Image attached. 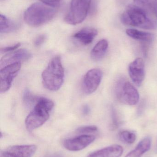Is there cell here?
Here are the masks:
<instances>
[{"label":"cell","mask_w":157,"mask_h":157,"mask_svg":"<svg viewBox=\"0 0 157 157\" xmlns=\"http://www.w3.org/2000/svg\"><path fill=\"white\" fill-rule=\"evenodd\" d=\"M54 103L47 98H39L34 108L26 118V128L31 132L43 125L49 119Z\"/></svg>","instance_id":"6da1fadb"},{"label":"cell","mask_w":157,"mask_h":157,"mask_svg":"<svg viewBox=\"0 0 157 157\" xmlns=\"http://www.w3.org/2000/svg\"><path fill=\"white\" fill-rule=\"evenodd\" d=\"M41 77L42 84L47 89L55 91L61 88L64 79L65 72L60 56H55L50 61Z\"/></svg>","instance_id":"7a4b0ae2"},{"label":"cell","mask_w":157,"mask_h":157,"mask_svg":"<svg viewBox=\"0 0 157 157\" xmlns=\"http://www.w3.org/2000/svg\"><path fill=\"white\" fill-rule=\"evenodd\" d=\"M120 19L122 23L126 25L147 29L157 28V24L147 17L146 10L134 4L126 7V11L121 15Z\"/></svg>","instance_id":"3957f363"},{"label":"cell","mask_w":157,"mask_h":157,"mask_svg":"<svg viewBox=\"0 0 157 157\" xmlns=\"http://www.w3.org/2000/svg\"><path fill=\"white\" fill-rule=\"evenodd\" d=\"M56 11L44 4H32L25 11L24 18L29 25L38 27L49 22L55 16Z\"/></svg>","instance_id":"277c9868"},{"label":"cell","mask_w":157,"mask_h":157,"mask_svg":"<svg viewBox=\"0 0 157 157\" xmlns=\"http://www.w3.org/2000/svg\"><path fill=\"white\" fill-rule=\"evenodd\" d=\"M116 98L120 102L129 105H134L139 100V92L135 87L123 77L119 78L114 88Z\"/></svg>","instance_id":"5b68a950"},{"label":"cell","mask_w":157,"mask_h":157,"mask_svg":"<svg viewBox=\"0 0 157 157\" xmlns=\"http://www.w3.org/2000/svg\"><path fill=\"white\" fill-rule=\"evenodd\" d=\"M91 0H72L65 21L71 25L82 23L87 16Z\"/></svg>","instance_id":"8992f818"},{"label":"cell","mask_w":157,"mask_h":157,"mask_svg":"<svg viewBox=\"0 0 157 157\" xmlns=\"http://www.w3.org/2000/svg\"><path fill=\"white\" fill-rule=\"evenodd\" d=\"M21 63L8 64L1 68L0 71V91L4 93L9 90L14 78L20 71Z\"/></svg>","instance_id":"52a82bcc"},{"label":"cell","mask_w":157,"mask_h":157,"mask_svg":"<svg viewBox=\"0 0 157 157\" xmlns=\"http://www.w3.org/2000/svg\"><path fill=\"white\" fill-rule=\"evenodd\" d=\"M103 74L99 69H93L87 72L83 79L82 87L85 94H91L94 93L98 88Z\"/></svg>","instance_id":"ba28073f"},{"label":"cell","mask_w":157,"mask_h":157,"mask_svg":"<svg viewBox=\"0 0 157 157\" xmlns=\"http://www.w3.org/2000/svg\"><path fill=\"white\" fill-rule=\"evenodd\" d=\"M96 139L95 136L91 134H82L65 140L64 146L71 151H79L84 149Z\"/></svg>","instance_id":"9c48e42d"},{"label":"cell","mask_w":157,"mask_h":157,"mask_svg":"<svg viewBox=\"0 0 157 157\" xmlns=\"http://www.w3.org/2000/svg\"><path fill=\"white\" fill-rule=\"evenodd\" d=\"M37 149L35 145L12 146L5 149L2 155L3 157H32Z\"/></svg>","instance_id":"30bf717a"},{"label":"cell","mask_w":157,"mask_h":157,"mask_svg":"<svg viewBox=\"0 0 157 157\" xmlns=\"http://www.w3.org/2000/svg\"><path fill=\"white\" fill-rule=\"evenodd\" d=\"M129 73L131 79L136 86H141L145 75L144 61L142 58H137L129 65Z\"/></svg>","instance_id":"8fae6325"},{"label":"cell","mask_w":157,"mask_h":157,"mask_svg":"<svg viewBox=\"0 0 157 157\" xmlns=\"http://www.w3.org/2000/svg\"><path fill=\"white\" fill-rule=\"evenodd\" d=\"M31 57L32 55L31 53L25 49L9 52L1 59L0 61L1 69L8 64L28 60Z\"/></svg>","instance_id":"7c38bea8"},{"label":"cell","mask_w":157,"mask_h":157,"mask_svg":"<svg viewBox=\"0 0 157 157\" xmlns=\"http://www.w3.org/2000/svg\"><path fill=\"white\" fill-rule=\"evenodd\" d=\"M97 34L96 29L85 28L75 33L73 38L81 45L86 46L92 43Z\"/></svg>","instance_id":"4fadbf2b"},{"label":"cell","mask_w":157,"mask_h":157,"mask_svg":"<svg viewBox=\"0 0 157 157\" xmlns=\"http://www.w3.org/2000/svg\"><path fill=\"white\" fill-rule=\"evenodd\" d=\"M123 152L122 147L114 144L95 151L87 157H120Z\"/></svg>","instance_id":"5bb4252c"},{"label":"cell","mask_w":157,"mask_h":157,"mask_svg":"<svg viewBox=\"0 0 157 157\" xmlns=\"http://www.w3.org/2000/svg\"><path fill=\"white\" fill-rule=\"evenodd\" d=\"M152 140L150 137H146L142 140L137 146L125 157H141L151 148Z\"/></svg>","instance_id":"9a60e30c"},{"label":"cell","mask_w":157,"mask_h":157,"mask_svg":"<svg viewBox=\"0 0 157 157\" xmlns=\"http://www.w3.org/2000/svg\"><path fill=\"white\" fill-rule=\"evenodd\" d=\"M126 34L134 39L140 40L142 42L151 43L154 41L155 36L148 32L140 31L133 29H129L126 31Z\"/></svg>","instance_id":"2e32d148"},{"label":"cell","mask_w":157,"mask_h":157,"mask_svg":"<svg viewBox=\"0 0 157 157\" xmlns=\"http://www.w3.org/2000/svg\"><path fill=\"white\" fill-rule=\"evenodd\" d=\"M108 47V41L106 40H100L92 49L90 57L93 60L97 61L100 60L105 56Z\"/></svg>","instance_id":"e0dca14e"},{"label":"cell","mask_w":157,"mask_h":157,"mask_svg":"<svg viewBox=\"0 0 157 157\" xmlns=\"http://www.w3.org/2000/svg\"><path fill=\"white\" fill-rule=\"evenodd\" d=\"M19 28L18 23L1 14L0 16V32L1 34H6L14 32Z\"/></svg>","instance_id":"ac0fdd59"},{"label":"cell","mask_w":157,"mask_h":157,"mask_svg":"<svg viewBox=\"0 0 157 157\" xmlns=\"http://www.w3.org/2000/svg\"><path fill=\"white\" fill-rule=\"evenodd\" d=\"M39 98L32 94L29 89L26 88L23 94V100L24 104L27 108H30L37 102Z\"/></svg>","instance_id":"d6986e66"},{"label":"cell","mask_w":157,"mask_h":157,"mask_svg":"<svg viewBox=\"0 0 157 157\" xmlns=\"http://www.w3.org/2000/svg\"><path fill=\"white\" fill-rule=\"evenodd\" d=\"M119 137L121 141L129 144H133L136 139V135L134 133L128 131L121 132L119 134Z\"/></svg>","instance_id":"ffe728a7"},{"label":"cell","mask_w":157,"mask_h":157,"mask_svg":"<svg viewBox=\"0 0 157 157\" xmlns=\"http://www.w3.org/2000/svg\"><path fill=\"white\" fill-rule=\"evenodd\" d=\"M112 128V130L118 129L121 124V121L115 108H111Z\"/></svg>","instance_id":"44dd1931"},{"label":"cell","mask_w":157,"mask_h":157,"mask_svg":"<svg viewBox=\"0 0 157 157\" xmlns=\"http://www.w3.org/2000/svg\"><path fill=\"white\" fill-rule=\"evenodd\" d=\"M98 128L95 125L84 126L79 127L77 130L76 132L81 134H89L97 132Z\"/></svg>","instance_id":"7402d4cb"},{"label":"cell","mask_w":157,"mask_h":157,"mask_svg":"<svg viewBox=\"0 0 157 157\" xmlns=\"http://www.w3.org/2000/svg\"><path fill=\"white\" fill-rule=\"evenodd\" d=\"M44 4L51 7H59L63 0H39Z\"/></svg>","instance_id":"603a6c76"},{"label":"cell","mask_w":157,"mask_h":157,"mask_svg":"<svg viewBox=\"0 0 157 157\" xmlns=\"http://www.w3.org/2000/svg\"><path fill=\"white\" fill-rule=\"evenodd\" d=\"M21 46L20 43H17L16 44L13 45V46H9V47H4L1 48V53H9L16 50L18 48Z\"/></svg>","instance_id":"cb8c5ba5"},{"label":"cell","mask_w":157,"mask_h":157,"mask_svg":"<svg viewBox=\"0 0 157 157\" xmlns=\"http://www.w3.org/2000/svg\"><path fill=\"white\" fill-rule=\"evenodd\" d=\"M47 39V36L45 35H41L38 36L34 41V45L36 47H39L44 43Z\"/></svg>","instance_id":"d4e9b609"},{"label":"cell","mask_w":157,"mask_h":157,"mask_svg":"<svg viewBox=\"0 0 157 157\" xmlns=\"http://www.w3.org/2000/svg\"><path fill=\"white\" fill-rule=\"evenodd\" d=\"M116 2L120 6H126V7L131 5L134 4L135 0H115Z\"/></svg>","instance_id":"484cf974"},{"label":"cell","mask_w":157,"mask_h":157,"mask_svg":"<svg viewBox=\"0 0 157 157\" xmlns=\"http://www.w3.org/2000/svg\"><path fill=\"white\" fill-rule=\"evenodd\" d=\"M148 8L154 13L157 6V0H145Z\"/></svg>","instance_id":"4316f807"},{"label":"cell","mask_w":157,"mask_h":157,"mask_svg":"<svg viewBox=\"0 0 157 157\" xmlns=\"http://www.w3.org/2000/svg\"><path fill=\"white\" fill-rule=\"evenodd\" d=\"M150 43H146V42H142V51L143 54L145 56H147L148 53V49H149V45Z\"/></svg>","instance_id":"83f0119b"},{"label":"cell","mask_w":157,"mask_h":157,"mask_svg":"<svg viewBox=\"0 0 157 157\" xmlns=\"http://www.w3.org/2000/svg\"><path fill=\"white\" fill-rule=\"evenodd\" d=\"M90 112V109L88 105H85L82 108V113L85 115H87L89 114Z\"/></svg>","instance_id":"f1b7e54d"},{"label":"cell","mask_w":157,"mask_h":157,"mask_svg":"<svg viewBox=\"0 0 157 157\" xmlns=\"http://www.w3.org/2000/svg\"><path fill=\"white\" fill-rule=\"evenodd\" d=\"M154 13L155 14V15L156 16L157 18V6L156 8H155V11H154Z\"/></svg>","instance_id":"f546056e"},{"label":"cell","mask_w":157,"mask_h":157,"mask_svg":"<svg viewBox=\"0 0 157 157\" xmlns=\"http://www.w3.org/2000/svg\"><path fill=\"white\" fill-rule=\"evenodd\" d=\"M155 151H156V153H157V142L156 146Z\"/></svg>","instance_id":"4dcf8cb0"}]
</instances>
